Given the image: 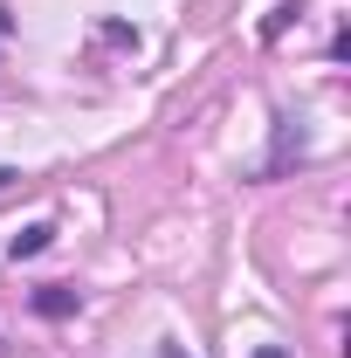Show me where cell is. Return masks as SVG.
I'll return each mask as SVG.
<instances>
[{
	"instance_id": "1",
	"label": "cell",
	"mask_w": 351,
	"mask_h": 358,
	"mask_svg": "<svg viewBox=\"0 0 351 358\" xmlns=\"http://www.w3.org/2000/svg\"><path fill=\"white\" fill-rule=\"evenodd\" d=\"M48 241H55V227H48V221H28L14 241H7V255H14V262H21V255H42Z\"/></svg>"
},
{
	"instance_id": "2",
	"label": "cell",
	"mask_w": 351,
	"mask_h": 358,
	"mask_svg": "<svg viewBox=\"0 0 351 358\" xmlns=\"http://www.w3.org/2000/svg\"><path fill=\"white\" fill-rule=\"evenodd\" d=\"M35 310H42V317H69V310H76V289H62V282H42V289H35Z\"/></svg>"
},
{
	"instance_id": "3",
	"label": "cell",
	"mask_w": 351,
	"mask_h": 358,
	"mask_svg": "<svg viewBox=\"0 0 351 358\" xmlns=\"http://www.w3.org/2000/svg\"><path fill=\"white\" fill-rule=\"evenodd\" d=\"M14 179H21V173H14V166H0V186H14Z\"/></svg>"
}]
</instances>
